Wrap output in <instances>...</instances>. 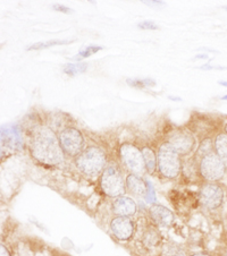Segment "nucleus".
<instances>
[{"mask_svg": "<svg viewBox=\"0 0 227 256\" xmlns=\"http://www.w3.org/2000/svg\"><path fill=\"white\" fill-rule=\"evenodd\" d=\"M32 156L46 166H58L64 162L63 148L54 130L47 126H38L32 132L30 140Z\"/></svg>", "mask_w": 227, "mask_h": 256, "instance_id": "nucleus-1", "label": "nucleus"}, {"mask_svg": "<svg viewBox=\"0 0 227 256\" xmlns=\"http://www.w3.org/2000/svg\"><path fill=\"white\" fill-rule=\"evenodd\" d=\"M75 164L81 172L89 177H97L107 166V154L99 146H89L75 158Z\"/></svg>", "mask_w": 227, "mask_h": 256, "instance_id": "nucleus-2", "label": "nucleus"}, {"mask_svg": "<svg viewBox=\"0 0 227 256\" xmlns=\"http://www.w3.org/2000/svg\"><path fill=\"white\" fill-rule=\"evenodd\" d=\"M157 159L158 170L164 177L174 179L181 174V156L168 142H164L160 145Z\"/></svg>", "mask_w": 227, "mask_h": 256, "instance_id": "nucleus-3", "label": "nucleus"}, {"mask_svg": "<svg viewBox=\"0 0 227 256\" xmlns=\"http://www.w3.org/2000/svg\"><path fill=\"white\" fill-rule=\"evenodd\" d=\"M100 186L102 192L109 198H116L125 193L126 182L123 177L121 168L115 162H110L106 166L100 176Z\"/></svg>", "mask_w": 227, "mask_h": 256, "instance_id": "nucleus-4", "label": "nucleus"}, {"mask_svg": "<svg viewBox=\"0 0 227 256\" xmlns=\"http://www.w3.org/2000/svg\"><path fill=\"white\" fill-rule=\"evenodd\" d=\"M122 164L131 174L143 176L147 172L142 152L139 148L131 143H124L119 148Z\"/></svg>", "mask_w": 227, "mask_h": 256, "instance_id": "nucleus-5", "label": "nucleus"}, {"mask_svg": "<svg viewBox=\"0 0 227 256\" xmlns=\"http://www.w3.org/2000/svg\"><path fill=\"white\" fill-rule=\"evenodd\" d=\"M226 166L224 162L221 161L219 156H217V153L213 151L209 154L201 158L199 170L200 174L202 176L203 179L208 180L209 182H215L220 180L224 177L226 172Z\"/></svg>", "mask_w": 227, "mask_h": 256, "instance_id": "nucleus-6", "label": "nucleus"}, {"mask_svg": "<svg viewBox=\"0 0 227 256\" xmlns=\"http://www.w3.org/2000/svg\"><path fill=\"white\" fill-rule=\"evenodd\" d=\"M64 153L68 156H78L84 150L85 140L81 132L75 127H66L58 136Z\"/></svg>", "mask_w": 227, "mask_h": 256, "instance_id": "nucleus-7", "label": "nucleus"}, {"mask_svg": "<svg viewBox=\"0 0 227 256\" xmlns=\"http://www.w3.org/2000/svg\"><path fill=\"white\" fill-rule=\"evenodd\" d=\"M167 142L179 153V156H187L194 150L196 140L188 130H176L168 135Z\"/></svg>", "mask_w": 227, "mask_h": 256, "instance_id": "nucleus-8", "label": "nucleus"}, {"mask_svg": "<svg viewBox=\"0 0 227 256\" xmlns=\"http://www.w3.org/2000/svg\"><path fill=\"white\" fill-rule=\"evenodd\" d=\"M200 202L208 210H216L224 202V190L215 182H208L200 190Z\"/></svg>", "mask_w": 227, "mask_h": 256, "instance_id": "nucleus-9", "label": "nucleus"}, {"mask_svg": "<svg viewBox=\"0 0 227 256\" xmlns=\"http://www.w3.org/2000/svg\"><path fill=\"white\" fill-rule=\"evenodd\" d=\"M110 230L119 240H128L133 237L135 224L128 216H115L110 221Z\"/></svg>", "mask_w": 227, "mask_h": 256, "instance_id": "nucleus-10", "label": "nucleus"}, {"mask_svg": "<svg viewBox=\"0 0 227 256\" xmlns=\"http://www.w3.org/2000/svg\"><path fill=\"white\" fill-rule=\"evenodd\" d=\"M148 212L150 219L157 227L167 228L173 224L174 214L168 208L160 206V204H152V206H150Z\"/></svg>", "mask_w": 227, "mask_h": 256, "instance_id": "nucleus-11", "label": "nucleus"}, {"mask_svg": "<svg viewBox=\"0 0 227 256\" xmlns=\"http://www.w3.org/2000/svg\"><path fill=\"white\" fill-rule=\"evenodd\" d=\"M136 210H138V206H136L135 200L128 196L123 195L114 200L113 212L117 216H133Z\"/></svg>", "mask_w": 227, "mask_h": 256, "instance_id": "nucleus-12", "label": "nucleus"}, {"mask_svg": "<svg viewBox=\"0 0 227 256\" xmlns=\"http://www.w3.org/2000/svg\"><path fill=\"white\" fill-rule=\"evenodd\" d=\"M126 190L131 194L135 196H147L148 194V184L143 180V178L138 174H130L126 176Z\"/></svg>", "mask_w": 227, "mask_h": 256, "instance_id": "nucleus-13", "label": "nucleus"}, {"mask_svg": "<svg viewBox=\"0 0 227 256\" xmlns=\"http://www.w3.org/2000/svg\"><path fill=\"white\" fill-rule=\"evenodd\" d=\"M141 240H142V244L145 247H157L161 242V234L158 232V229L156 227H153V226H148V227L144 229L142 237H141Z\"/></svg>", "mask_w": 227, "mask_h": 256, "instance_id": "nucleus-14", "label": "nucleus"}, {"mask_svg": "<svg viewBox=\"0 0 227 256\" xmlns=\"http://www.w3.org/2000/svg\"><path fill=\"white\" fill-rule=\"evenodd\" d=\"M141 152H142L145 168H147V172L150 174H155L156 170H158V166H157L158 159H157L156 152L153 151L150 146H143Z\"/></svg>", "mask_w": 227, "mask_h": 256, "instance_id": "nucleus-15", "label": "nucleus"}, {"mask_svg": "<svg viewBox=\"0 0 227 256\" xmlns=\"http://www.w3.org/2000/svg\"><path fill=\"white\" fill-rule=\"evenodd\" d=\"M215 152L220 158L227 168V135L225 133L218 134L215 138Z\"/></svg>", "mask_w": 227, "mask_h": 256, "instance_id": "nucleus-16", "label": "nucleus"}, {"mask_svg": "<svg viewBox=\"0 0 227 256\" xmlns=\"http://www.w3.org/2000/svg\"><path fill=\"white\" fill-rule=\"evenodd\" d=\"M160 256H187V253L183 247L170 242L162 247Z\"/></svg>", "mask_w": 227, "mask_h": 256, "instance_id": "nucleus-17", "label": "nucleus"}, {"mask_svg": "<svg viewBox=\"0 0 227 256\" xmlns=\"http://www.w3.org/2000/svg\"><path fill=\"white\" fill-rule=\"evenodd\" d=\"M74 41L75 40H51V41H46V42H38V44H34L32 46H28V50H40V49L50 48V46H55L70 44H73Z\"/></svg>", "mask_w": 227, "mask_h": 256, "instance_id": "nucleus-18", "label": "nucleus"}, {"mask_svg": "<svg viewBox=\"0 0 227 256\" xmlns=\"http://www.w3.org/2000/svg\"><path fill=\"white\" fill-rule=\"evenodd\" d=\"M88 70V65L84 62H79V64H67V65L64 66L63 70L65 74L70 76H75L79 74H82Z\"/></svg>", "mask_w": 227, "mask_h": 256, "instance_id": "nucleus-19", "label": "nucleus"}, {"mask_svg": "<svg viewBox=\"0 0 227 256\" xmlns=\"http://www.w3.org/2000/svg\"><path fill=\"white\" fill-rule=\"evenodd\" d=\"M213 150H215V143H212V140L210 138H205L201 142L198 148V152H196V156L199 158H203L204 156L209 154V153L213 152Z\"/></svg>", "mask_w": 227, "mask_h": 256, "instance_id": "nucleus-20", "label": "nucleus"}, {"mask_svg": "<svg viewBox=\"0 0 227 256\" xmlns=\"http://www.w3.org/2000/svg\"><path fill=\"white\" fill-rule=\"evenodd\" d=\"M104 48L102 46H87V48H84L83 50H81L80 52L76 54L75 57H73V60H82L83 58H87V57H90L91 54L98 52V51L102 50Z\"/></svg>", "mask_w": 227, "mask_h": 256, "instance_id": "nucleus-21", "label": "nucleus"}, {"mask_svg": "<svg viewBox=\"0 0 227 256\" xmlns=\"http://www.w3.org/2000/svg\"><path fill=\"white\" fill-rule=\"evenodd\" d=\"M128 85L138 88H152L156 85V82L153 80L144 78V80H127Z\"/></svg>", "mask_w": 227, "mask_h": 256, "instance_id": "nucleus-22", "label": "nucleus"}, {"mask_svg": "<svg viewBox=\"0 0 227 256\" xmlns=\"http://www.w3.org/2000/svg\"><path fill=\"white\" fill-rule=\"evenodd\" d=\"M138 26L142 30H158L159 26L153 22V20H144L142 23H139Z\"/></svg>", "mask_w": 227, "mask_h": 256, "instance_id": "nucleus-23", "label": "nucleus"}, {"mask_svg": "<svg viewBox=\"0 0 227 256\" xmlns=\"http://www.w3.org/2000/svg\"><path fill=\"white\" fill-rule=\"evenodd\" d=\"M53 8H54L55 10L64 12V14H72V12H73V10H71V8H68L66 6H63V5H58V4H56V5H54Z\"/></svg>", "mask_w": 227, "mask_h": 256, "instance_id": "nucleus-24", "label": "nucleus"}, {"mask_svg": "<svg viewBox=\"0 0 227 256\" xmlns=\"http://www.w3.org/2000/svg\"><path fill=\"white\" fill-rule=\"evenodd\" d=\"M0 256H12L10 250H8L7 247L4 244H2V246H0Z\"/></svg>", "mask_w": 227, "mask_h": 256, "instance_id": "nucleus-25", "label": "nucleus"}, {"mask_svg": "<svg viewBox=\"0 0 227 256\" xmlns=\"http://www.w3.org/2000/svg\"><path fill=\"white\" fill-rule=\"evenodd\" d=\"M144 4H147L149 6H161V5H165L164 2H143Z\"/></svg>", "mask_w": 227, "mask_h": 256, "instance_id": "nucleus-26", "label": "nucleus"}, {"mask_svg": "<svg viewBox=\"0 0 227 256\" xmlns=\"http://www.w3.org/2000/svg\"><path fill=\"white\" fill-rule=\"evenodd\" d=\"M191 256H210V255L207 254V253H195V254L191 255Z\"/></svg>", "mask_w": 227, "mask_h": 256, "instance_id": "nucleus-27", "label": "nucleus"}, {"mask_svg": "<svg viewBox=\"0 0 227 256\" xmlns=\"http://www.w3.org/2000/svg\"><path fill=\"white\" fill-rule=\"evenodd\" d=\"M208 56L207 54H200V56H196L195 59H207Z\"/></svg>", "mask_w": 227, "mask_h": 256, "instance_id": "nucleus-28", "label": "nucleus"}, {"mask_svg": "<svg viewBox=\"0 0 227 256\" xmlns=\"http://www.w3.org/2000/svg\"><path fill=\"white\" fill-rule=\"evenodd\" d=\"M220 85H224V86H227V82H219Z\"/></svg>", "mask_w": 227, "mask_h": 256, "instance_id": "nucleus-29", "label": "nucleus"}, {"mask_svg": "<svg viewBox=\"0 0 227 256\" xmlns=\"http://www.w3.org/2000/svg\"><path fill=\"white\" fill-rule=\"evenodd\" d=\"M220 99H221V100H227V96H221Z\"/></svg>", "mask_w": 227, "mask_h": 256, "instance_id": "nucleus-30", "label": "nucleus"}, {"mask_svg": "<svg viewBox=\"0 0 227 256\" xmlns=\"http://www.w3.org/2000/svg\"><path fill=\"white\" fill-rule=\"evenodd\" d=\"M225 134L227 135V124L225 125Z\"/></svg>", "mask_w": 227, "mask_h": 256, "instance_id": "nucleus-31", "label": "nucleus"}]
</instances>
